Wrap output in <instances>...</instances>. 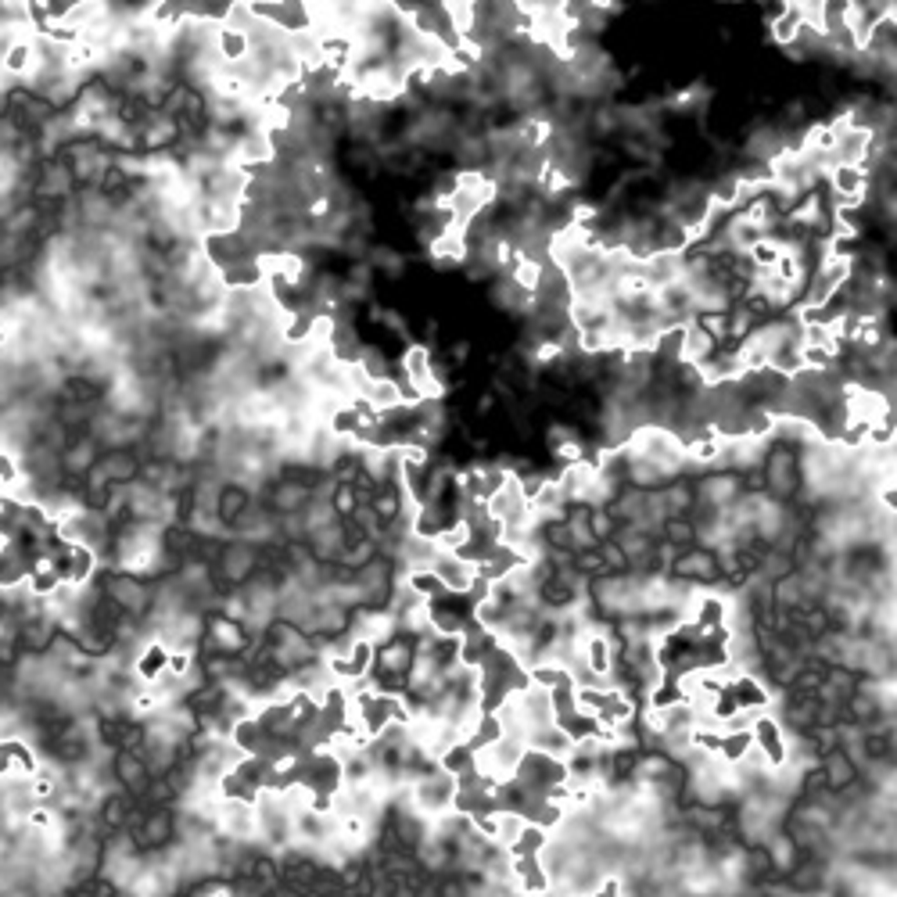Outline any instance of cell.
Returning <instances> with one entry per match:
<instances>
[{"mask_svg":"<svg viewBox=\"0 0 897 897\" xmlns=\"http://www.w3.org/2000/svg\"><path fill=\"white\" fill-rule=\"evenodd\" d=\"M212 632H216V639H219V647H223V650H240V647H244V639H240V628L234 625V621H230V617L216 621V628H212Z\"/></svg>","mask_w":897,"mask_h":897,"instance_id":"2","label":"cell"},{"mask_svg":"<svg viewBox=\"0 0 897 897\" xmlns=\"http://www.w3.org/2000/svg\"><path fill=\"white\" fill-rule=\"evenodd\" d=\"M25 65H29V47H25V44L11 47V55H7V68H11V72H25Z\"/></svg>","mask_w":897,"mask_h":897,"instance_id":"3","label":"cell"},{"mask_svg":"<svg viewBox=\"0 0 897 897\" xmlns=\"http://www.w3.org/2000/svg\"><path fill=\"white\" fill-rule=\"evenodd\" d=\"M578 897H593V894H578Z\"/></svg>","mask_w":897,"mask_h":897,"instance_id":"6","label":"cell"},{"mask_svg":"<svg viewBox=\"0 0 897 897\" xmlns=\"http://www.w3.org/2000/svg\"><path fill=\"white\" fill-rule=\"evenodd\" d=\"M201 897H230V891H209V894H201Z\"/></svg>","mask_w":897,"mask_h":897,"instance_id":"5","label":"cell"},{"mask_svg":"<svg viewBox=\"0 0 897 897\" xmlns=\"http://www.w3.org/2000/svg\"><path fill=\"white\" fill-rule=\"evenodd\" d=\"M18 478V471H15V460L7 456V453H0V481H15Z\"/></svg>","mask_w":897,"mask_h":897,"instance_id":"4","label":"cell"},{"mask_svg":"<svg viewBox=\"0 0 897 897\" xmlns=\"http://www.w3.org/2000/svg\"><path fill=\"white\" fill-rule=\"evenodd\" d=\"M750 736H754V750L765 758L769 772H779V769H786V765L793 761V758H790V743H786L782 725H779L776 718L758 715L754 718V725H750Z\"/></svg>","mask_w":897,"mask_h":897,"instance_id":"1","label":"cell"}]
</instances>
